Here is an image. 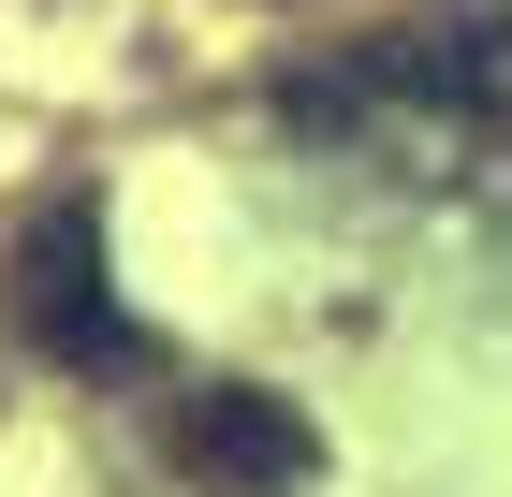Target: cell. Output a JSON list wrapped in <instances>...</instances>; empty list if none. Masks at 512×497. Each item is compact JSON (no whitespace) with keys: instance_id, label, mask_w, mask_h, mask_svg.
<instances>
[{"instance_id":"obj_1","label":"cell","mask_w":512,"mask_h":497,"mask_svg":"<svg viewBox=\"0 0 512 497\" xmlns=\"http://www.w3.org/2000/svg\"><path fill=\"white\" fill-rule=\"evenodd\" d=\"M15 337L44 366H147V322L118 307V264H103V205H44L15 234Z\"/></svg>"},{"instance_id":"obj_2","label":"cell","mask_w":512,"mask_h":497,"mask_svg":"<svg viewBox=\"0 0 512 497\" xmlns=\"http://www.w3.org/2000/svg\"><path fill=\"white\" fill-rule=\"evenodd\" d=\"M176 468L205 497H308L322 483V424L293 395H264V381H205L176 410Z\"/></svg>"},{"instance_id":"obj_3","label":"cell","mask_w":512,"mask_h":497,"mask_svg":"<svg viewBox=\"0 0 512 497\" xmlns=\"http://www.w3.org/2000/svg\"><path fill=\"white\" fill-rule=\"evenodd\" d=\"M395 74L425 88L454 117H512V15H469V30H410L395 44Z\"/></svg>"}]
</instances>
